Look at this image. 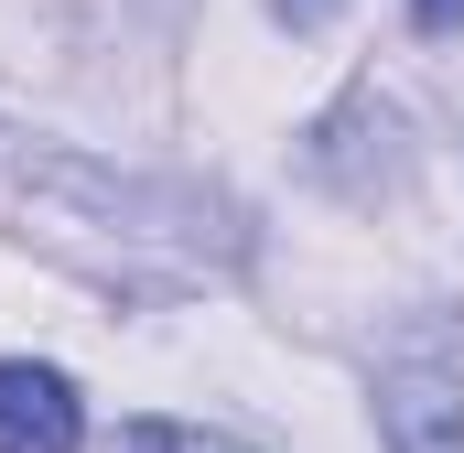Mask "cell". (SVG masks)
<instances>
[{
    "label": "cell",
    "instance_id": "obj_1",
    "mask_svg": "<svg viewBox=\"0 0 464 453\" xmlns=\"http://www.w3.org/2000/svg\"><path fill=\"white\" fill-rule=\"evenodd\" d=\"M76 443H87V410H76L65 367L0 356V453H76Z\"/></svg>",
    "mask_w": 464,
    "mask_h": 453
},
{
    "label": "cell",
    "instance_id": "obj_2",
    "mask_svg": "<svg viewBox=\"0 0 464 453\" xmlns=\"http://www.w3.org/2000/svg\"><path fill=\"white\" fill-rule=\"evenodd\" d=\"M378 432H389V453H464V378L400 367L378 389Z\"/></svg>",
    "mask_w": 464,
    "mask_h": 453
},
{
    "label": "cell",
    "instance_id": "obj_3",
    "mask_svg": "<svg viewBox=\"0 0 464 453\" xmlns=\"http://www.w3.org/2000/svg\"><path fill=\"white\" fill-rule=\"evenodd\" d=\"M109 453H248L237 432H206V421H119Z\"/></svg>",
    "mask_w": 464,
    "mask_h": 453
},
{
    "label": "cell",
    "instance_id": "obj_4",
    "mask_svg": "<svg viewBox=\"0 0 464 453\" xmlns=\"http://www.w3.org/2000/svg\"><path fill=\"white\" fill-rule=\"evenodd\" d=\"M411 22L421 33H464V0H411Z\"/></svg>",
    "mask_w": 464,
    "mask_h": 453
},
{
    "label": "cell",
    "instance_id": "obj_5",
    "mask_svg": "<svg viewBox=\"0 0 464 453\" xmlns=\"http://www.w3.org/2000/svg\"><path fill=\"white\" fill-rule=\"evenodd\" d=\"M270 11H281V22H303V33H314V22H335V0H270Z\"/></svg>",
    "mask_w": 464,
    "mask_h": 453
}]
</instances>
